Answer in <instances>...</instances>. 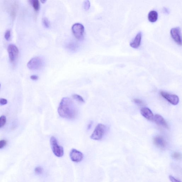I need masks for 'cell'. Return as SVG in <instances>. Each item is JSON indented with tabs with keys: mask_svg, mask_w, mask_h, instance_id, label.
Instances as JSON below:
<instances>
[{
	"mask_svg": "<svg viewBox=\"0 0 182 182\" xmlns=\"http://www.w3.org/2000/svg\"><path fill=\"white\" fill-rule=\"evenodd\" d=\"M106 129V126L104 124H98L91 134L90 137L91 138L94 140H101L105 134Z\"/></svg>",
	"mask_w": 182,
	"mask_h": 182,
	"instance_id": "obj_2",
	"label": "cell"
},
{
	"mask_svg": "<svg viewBox=\"0 0 182 182\" xmlns=\"http://www.w3.org/2000/svg\"><path fill=\"white\" fill-rule=\"evenodd\" d=\"M92 124H93V122L91 121L90 123L89 124L88 126V130L90 129L91 128V126H92Z\"/></svg>",
	"mask_w": 182,
	"mask_h": 182,
	"instance_id": "obj_29",
	"label": "cell"
},
{
	"mask_svg": "<svg viewBox=\"0 0 182 182\" xmlns=\"http://www.w3.org/2000/svg\"><path fill=\"white\" fill-rule=\"evenodd\" d=\"M169 179L171 182H181L171 175H169Z\"/></svg>",
	"mask_w": 182,
	"mask_h": 182,
	"instance_id": "obj_26",
	"label": "cell"
},
{
	"mask_svg": "<svg viewBox=\"0 0 182 182\" xmlns=\"http://www.w3.org/2000/svg\"><path fill=\"white\" fill-rule=\"evenodd\" d=\"M42 23H43L44 27L46 28H49L50 26V22L47 18H44L42 19Z\"/></svg>",
	"mask_w": 182,
	"mask_h": 182,
	"instance_id": "obj_20",
	"label": "cell"
},
{
	"mask_svg": "<svg viewBox=\"0 0 182 182\" xmlns=\"http://www.w3.org/2000/svg\"><path fill=\"white\" fill-rule=\"evenodd\" d=\"M142 115L149 120H153L154 119L153 114L150 109L146 107L142 108L141 110Z\"/></svg>",
	"mask_w": 182,
	"mask_h": 182,
	"instance_id": "obj_10",
	"label": "cell"
},
{
	"mask_svg": "<svg viewBox=\"0 0 182 182\" xmlns=\"http://www.w3.org/2000/svg\"><path fill=\"white\" fill-rule=\"evenodd\" d=\"M158 19V12L155 11H152L149 12L148 15V19L149 21L154 22L157 21Z\"/></svg>",
	"mask_w": 182,
	"mask_h": 182,
	"instance_id": "obj_14",
	"label": "cell"
},
{
	"mask_svg": "<svg viewBox=\"0 0 182 182\" xmlns=\"http://www.w3.org/2000/svg\"><path fill=\"white\" fill-rule=\"evenodd\" d=\"M35 171L37 174H41L43 173V169L41 167L38 166L35 169Z\"/></svg>",
	"mask_w": 182,
	"mask_h": 182,
	"instance_id": "obj_22",
	"label": "cell"
},
{
	"mask_svg": "<svg viewBox=\"0 0 182 182\" xmlns=\"http://www.w3.org/2000/svg\"><path fill=\"white\" fill-rule=\"evenodd\" d=\"M172 157L176 160H179L181 158V154L178 152H174L172 155Z\"/></svg>",
	"mask_w": 182,
	"mask_h": 182,
	"instance_id": "obj_19",
	"label": "cell"
},
{
	"mask_svg": "<svg viewBox=\"0 0 182 182\" xmlns=\"http://www.w3.org/2000/svg\"><path fill=\"white\" fill-rule=\"evenodd\" d=\"M9 58L12 62L16 60L18 55L19 50L17 47L14 44H10L7 47Z\"/></svg>",
	"mask_w": 182,
	"mask_h": 182,
	"instance_id": "obj_6",
	"label": "cell"
},
{
	"mask_svg": "<svg viewBox=\"0 0 182 182\" xmlns=\"http://www.w3.org/2000/svg\"><path fill=\"white\" fill-rule=\"evenodd\" d=\"M50 142L52 151L55 156L58 157L63 156L64 153L63 148L59 145L56 138L54 136H52Z\"/></svg>",
	"mask_w": 182,
	"mask_h": 182,
	"instance_id": "obj_3",
	"label": "cell"
},
{
	"mask_svg": "<svg viewBox=\"0 0 182 182\" xmlns=\"http://www.w3.org/2000/svg\"><path fill=\"white\" fill-rule=\"evenodd\" d=\"M31 3L35 11H39L40 8L39 1L38 0H33L31 1Z\"/></svg>",
	"mask_w": 182,
	"mask_h": 182,
	"instance_id": "obj_15",
	"label": "cell"
},
{
	"mask_svg": "<svg viewBox=\"0 0 182 182\" xmlns=\"http://www.w3.org/2000/svg\"><path fill=\"white\" fill-rule=\"evenodd\" d=\"M77 44L73 43H71L69 44L68 45H67V47H68V48L70 50L74 51H76L77 49Z\"/></svg>",
	"mask_w": 182,
	"mask_h": 182,
	"instance_id": "obj_18",
	"label": "cell"
},
{
	"mask_svg": "<svg viewBox=\"0 0 182 182\" xmlns=\"http://www.w3.org/2000/svg\"><path fill=\"white\" fill-rule=\"evenodd\" d=\"M134 101L136 104L138 105H141L142 104H143L142 101L139 99H134Z\"/></svg>",
	"mask_w": 182,
	"mask_h": 182,
	"instance_id": "obj_27",
	"label": "cell"
},
{
	"mask_svg": "<svg viewBox=\"0 0 182 182\" xmlns=\"http://www.w3.org/2000/svg\"><path fill=\"white\" fill-rule=\"evenodd\" d=\"M154 119L156 123L159 126H162L166 128H168L167 124L163 117L158 114H156L154 117Z\"/></svg>",
	"mask_w": 182,
	"mask_h": 182,
	"instance_id": "obj_13",
	"label": "cell"
},
{
	"mask_svg": "<svg viewBox=\"0 0 182 182\" xmlns=\"http://www.w3.org/2000/svg\"><path fill=\"white\" fill-rule=\"evenodd\" d=\"M46 1V0H42V1H41V2L43 3H45Z\"/></svg>",
	"mask_w": 182,
	"mask_h": 182,
	"instance_id": "obj_30",
	"label": "cell"
},
{
	"mask_svg": "<svg viewBox=\"0 0 182 182\" xmlns=\"http://www.w3.org/2000/svg\"><path fill=\"white\" fill-rule=\"evenodd\" d=\"M161 94L162 96L173 105H176L179 103V97L176 95L169 94L164 91L161 92Z\"/></svg>",
	"mask_w": 182,
	"mask_h": 182,
	"instance_id": "obj_7",
	"label": "cell"
},
{
	"mask_svg": "<svg viewBox=\"0 0 182 182\" xmlns=\"http://www.w3.org/2000/svg\"><path fill=\"white\" fill-rule=\"evenodd\" d=\"M72 98L76 100L81 103H85V100L83 97L77 94H74L72 95Z\"/></svg>",
	"mask_w": 182,
	"mask_h": 182,
	"instance_id": "obj_16",
	"label": "cell"
},
{
	"mask_svg": "<svg viewBox=\"0 0 182 182\" xmlns=\"http://www.w3.org/2000/svg\"><path fill=\"white\" fill-rule=\"evenodd\" d=\"M72 30L74 36L77 39L81 40L83 39L84 27L83 25L79 23L74 24L72 26Z\"/></svg>",
	"mask_w": 182,
	"mask_h": 182,
	"instance_id": "obj_4",
	"label": "cell"
},
{
	"mask_svg": "<svg viewBox=\"0 0 182 182\" xmlns=\"http://www.w3.org/2000/svg\"><path fill=\"white\" fill-rule=\"evenodd\" d=\"M30 78L32 80L37 81L39 79V77L36 75H32L30 77Z\"/></svg>",
	"mask_w": 182,
	"mask_h": 182,
	"instance_id": "obj_28",
	"label": "cell"
},
{
	"mask_svg": "<svg viewBox=\"0 0 182 182\" xmlns=\"http://www.w3.org/2000/svg\"><path fill=\"white\" fill-rule=\"evenodd\" d=\"M7 103V99L1 98L0 99V105H6Z\"/></svg>",
	"mask_w": 182,
	"mask_h": 182,
	"instance_id": "obj_25",
	"label": "cell"
},
{
	"mask_svg": "<svg viewBox=\"0 0 182 182\" xmlns=\"http://www.w3.org/2000/svg\"><path fill=\"white\" fill-rule=\"evenodd\" d=\"M70 157L72 161L78 163L83 160V155L81 152L76 149H73L70 153Z\"/></svg>",
	"mask_w": 182,
	"mask_h": 182,
	"instance_id": "obj_9",
	"label": "cell"
},
{
	"mask_svg": "<svg viewBox=\"0 0 182 182\" xmlns=\"http://www.w3.org/2000/svg\"><path fill=\"white\" fill-rule=\"evenodd\" d=\"M154 143L159 148L163 149L166 147V142L164 138L161 136H157L154 139Z\"/></svg>",
	"mask_w": 182,
	"mask_h": 182,
	"instance_id": "obj_12",
	"label": "cell"
},
{
	"mask_svg": "<svg viewBox=\"0 0 182 182\" xmlns=\"http://www.w3.org/2000/svg\"><path fill=\"white\" fill-rule=\"evenodd\" d=\"M7 142L6 140H2L0 141V149L6 146Z\"/></svg>",
	"mask_w": 182,
	"mask_h": 182,
	"instance_id": "obj_24",
	"label": "cell"
},
{
	"mask_svg": "<svg viewBox=\"0 0 182 182\" xmlns=\"http://www.w3.org/2000/svg\"><path fill=\"white\" fill-rule=\"evenodd\" d=\"M0 88H1V84H0Z\"/></svg>",
	"mask_w": 182,
	"mask_h": 182,
	"instance_id": "obj_31",
	"label": "cell"
},
{
	"mask_svg": "<svg viewBox=\"0 0 182 182\" xmlns=\"http://www.w3.org/2000/svg\"><path fill=\"white\" fill-rule=\"evenodd\" d=\"M43 64L42 59L40 57L32 58L27 64L28 68L31 70H36L40 68Z\"/></svg>",
	"mask_w": 182,
	"mask_h": 182,
	"instance_id": "obj_5",
	"label": "cell"
},
{
	"mask_svg": "<svg viewBox=\"0 0 182 182\" xmlns=\"http://www.w3.org/2000/svg\"><path fill=\"white\" fill-rule=\"evenodd\" d=\"M91 3L89 1H85L83 3L84 8L86 10H88L90 7Z\"/></svg>",
	"mask_w": 182,
	"mask_h": 182,
	"instance_id": "obj_21",
	"label": "cell"
},
{
	"mask_svg": "<svg viewBox=\"0 0 182 182\" xmlns=\"http://www.w3.org/2000/svg\"><path fill=\"white\" fill-rule=\"evenodd\" d=\"M7 121L6 117L2 115L0 117V128H2L6 124Z\"/></svg>",
	"mask_w": 182,
	"mask_h": 182,
	"instance_id": "obj_17",
	"label": "cell"
},
{
	"mask_svg": "<svg viewBox=\"0 0 182 182\" xmlns=\"http://www.w3.org/2000/svg\"><path fill=\"white\" fill-rule=\"evenodd\" d=\"M4 37L5 39H6L7 40H9L10 37H11V31H10L9 30H7L5 32Z\"/></svg>",
	"mask_w": 182,
	"mask_h": 182,
	"instance_id": "obj_23",
	"label": "cell"
},
{
	"mask_svg": "<svg viewBox=\"0 0 182 182\" xmlns=\"http://www.w3.org/2000/svg\"><path fill=\"white\" fill-rule=\"evenodd\" d=\"M142 34L141 32H139L137 34L133 40L131 42L130 46L134 49H137L140 46L141 42Z\"/></svg>",
	"mask_w": 182,
	"mask_h": 182,
	"instance_id": "obj_11",
	"label": "cell"
},
{
	"mask_svg": "<svg viewBox=\"0 0 182 182\" xmlns=\"http://www.w3.org/2000/svg\"><path fill=\"white\" fill-rule=\"evenodd\" d=\"M58 112L61 118L70 119L75 118L78 113L75 105L68 97L62 99L58 106Z\"/></svg>",
	"mask_w": 182,
	"mask_h": 182,
	"instance_id": "obj_1",
	"label": "cell"
},
{
	"mask_svg": "<svg viewBox=\"0 0 182 182\" xmlns=\"http://www.w3.org/2000/svg\"><path fill=\"white\" fill-rule=\"evenodd\" d=\"M170 34L172 38L176 43L181 45L182 42L180 28L176 27L172 29L170 31Z\"/></svg>",
	"mask_w": 182,
	"mask_h": 182,
	"instance_id": "obj_8",
	"label": "cell"
}]
</instances>
